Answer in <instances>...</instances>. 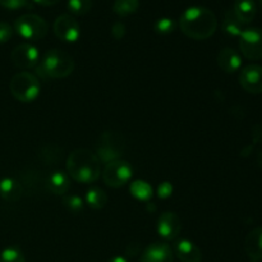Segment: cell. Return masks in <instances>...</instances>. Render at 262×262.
<instances>
[{
  "label": "cell",
  "instance_id": "2e32d148",
  "mask_svg": "<svg viewBox=\"0 0 262 262\" xmlns=\"http://www.w3.org/2000/svg\"><path fill=\"white\" fill-rule=\"evenodd\" d=\"M245 250L252 261L262 260V227L255 228L248 233L245 241Z\"/></svg>",
  "mask_w": 262,
  "mask_h": 262
},
{
  "label": "cell",
  "instance_id": "9c48e42d",
  "mask_svg": "<svg viewBox=\"0 0 262 262\" xmlns=\"http://www.w3.org/2000/svg\"><path fill=\"white\" fill-rule=\"evenodd\" d=\"M54 33L64 42H76L81 36V27L71 14H61L54 22Z\"/></svg>",
  "mask_w": 262,
  "mask_h": 262
},
{
  "label": "cell",
  "instance_id": "ba28073f",
  "mask_svg": "<svg viewBox=\"0 0 262 262\" xmlns=\"http://www.w3.org/2000/svg\"><path fill=\"white\" fill-rule=\"evenodd\" d=\"M239 49L243 56L250 60L262 59V30L251 27L243 30L239 36Z\"/></svg>",
  "mask_w": 262,
  "mask_h": 262
},
{
  "label": "cell",
  "instance_id": "5b68a950",
  "mask_svg": "<svg viewBox=\"0 0 262 262\" xmlns=\"http://www.w3.org/2000/svg\"><path fill=\"white\" fill-rule=\"evenodd\" d=\"M125 138L122 133L115 130H106L100 136L99 143L96 147V155L102 163H112L119 160L124 154Z\"/></svg>",
  "mask_w": 262,
  "mask_h": 262
},
{
  "label": "cell",
  "instance_id": "d4e9b609",
  "mask_svg": "<svg viewBox=\"0 0 262 262\" xmlns=\"http://www.w3.org/2000/svg\"><path fill=\"white\" fill-rule=\"evenodd\" d=\"M0 262H26L25 255L18 247H7L0 253Z\"/></svg>",
  "mask_w": 262,
  "mask_h": 262
},
{
  "label": "cell",
  "instance_id": "1f68e13d",
  "mask_svg": "<svg viewBox=\"0 0 262 262\" xmlns=\"http://www.w3.org/2000/svg\"><path fill=\"white\" fill-rule=\"evenodd\" d=\"M125 31L127 30H125L124 23L120 22V20H118L112 26V36L115 40H122L125 35Z\"/></svg>",
  "mask_w": 262,
  "mask_h": 262
},
{
  "label": "cell",
  "instance_id": "e0dca14e",
  "mask_svg": "<svg viewBox=\"0 0 262 262\" xmlns=\"http://www.w3.org/2000/svg\"><path fill=\"white\" fill-rule=\"evenodd\" d=\"M23 196V188L19 181L14 178H3L0 181V197L7 202H17Z\"/></svg>",
  "mask_w": 262,
  "mask_h": 262
},
{
  "label": "cell",
  "instance_id": "8d00e7d4",
  "mask_svg": "<svg viewBox=\"0 0 262 262\" xmlns=\"http://www.w3.org/2000/svg\"><path fill=\"white\" fill-rule=\"evenodd\" d=\"M251 262H257V261H251Z\"/></svg>",
  "mask_w": 262,
  "mask_h": 262
},
{
  "label": "cell",
  "instance_id": "836d02e7",
  "mask_svg": "<svg viewBox=\"0 0 262 262\" xmlns=\"http://www.w3.org/2000/svg\"><path fill=\"white\" fill-rule=\"evenodd\" d=\"M33 2L38 3L41 5H54L59 2V0H33Z\"/></svg>",
  "mask_w": 262,
  "mask_h": 262
},
{
  "label": "cell",
  "instance_id": "ac0fdd59",
  "mask_svg": "<svg viewBox=\"0 0 262 262\" xmlns=\"http://www.w3.org/2000/svg\"><path fill=\"white\" fill-rule=\"evenodd\" d=\"M46 188L54 194H64L71 187L69 176L64 171H54L46 179Z\"/></svg>",
  "mask_w": 262,
  "mask_h": 262
},
{
  "label": "cell",
  "instance_id": "484cf974",
  "mask_svg": "<svg viewBox=\"0 0 262 262\" xmlns=\"http://www.w3.org/2000/svg\"><path fill=\"white\" fill-rule=\"evenodd\" d=\"M61 150L58 147V146H46L43 150H41L40 156L41 160L45 164H56L58 159L60 160L61 159Z\"/></svg>",
  "mask_w": 262,
  "mask_h": 262
},
{
  "label": "cell",
  "instance_id": "4dcf8cb0",
  "mask_svg": "<svg viewBox=\"0 0 262 262\" xmlns=\"http://www.w3.org/2000/svg\"><path fill=\"white\" fill-rule=\"evenodd\" d=\"M30 2L28 0H0V5L7 9H20V8L28 7Z\"/></svg>",
  "mask_w": 262,
  "mask_h": 262
},
{
  "label": "cell",
  "instance_id": "5bb4252c",
  "mask_svg": "<svg viewBox=\"0 0 262 262\" xmlns=\"http://www.w3.org/2000/svg\"><path fill=\"white\" fill-rule=\"evenodd\" d=\"M174 253L181 262H201L202 253L192 241L183 238L177 241L174 245Z\"/></svg>",
  "mask_w": 262,
  "mask_h": 262
},
{
  "label": "cell",
  "instance_id": "30bf717a",
  "mask_svg": "<svg viewBox=\"0 0 262 262\" xmlns=\"http://www.w3.org/2000/svg\"><path fill=\"white\" fill-rule=\"evenodd\" d=\"M13 64L19 69L35 68L40 60V53L32 43H20L13 49L10 54Z\"/></svg>",
  "mask_w": 262,
  "mask_h": 262
},
{
  "label": "cell",
  "instance_id": "83f0119b",
  "mask_svg": "<svg viewBox=\"0 0 262 262\" xmlns=\"http://www.w3.org/2000/svg\"><path fill=\"white\" fill-rule=\"evenodd\" d=\"M176 27H177L176 20L168 17L159 18V19L155 22V25H154V28H155V31L159 33V35H169V33H171L174 30H176Z\"/></svg>",
  "mask_w": 262,
  "mask_h": 262
},
{
  "label": "cell",
  "instance_id": "7a4b0ae2",
  "mask_svg": "<svg viewBox=\"0 0 262 262\" xmlns=\"http://www.w3.org/2000/svg\"><path fill=\"white\" fill-rule=\"evenodd\" d=\"M67 174L79 183H94L101 174L99 158L86 148L74 150L67 160Z\"/></svg>",
  "mask_w": 262,
  "mask_h": 262
},
{
  "label": "cell",
  "instance_id": "8992f818",
  "mask_svg": "<svg viewBox=\"0 0 262 262\" xmlns=\"http://www.w3.org/2000/svg\"><path fill=\"white\" fill-rule=\"evenodd\" d=\"M14 30L20 37L26 40H41L49 30L48 22L37 14H23L14 22Z\"/></svg>",
  "mask_w": 262,
  "mask_h": 262
},
{
  "label": "cell",
  "instance_id": "d590c367",
  "mask_svg": "<svg viewBox=\"0 0 262 262\" xmlns=\"http://www.w3.org/2000/svg\"><path fill=\"white\" fill-rule=\"evenodd\" d=\"M257 163H258V165L262 166V152L258 154V156H257Z\"/></svg>",
  "mask_w": 262,
  "mask_h": 262
},
{
  "label": "cell",
  "instance_id": "8fae6325",
  "mask_svg": "<svg viewBox=\"0 0 262 262\" xmlns=\"http://www.w3.org/2000/svg\"><path fill=\"white\" fill-rule=\"evenodd\" d=\"M239 83L250 94H262V67L251 64L239 73Z\"/></svg>",
  "mask_w": 262,
  "mask_h": 262
},
{
  "label": "cell",
  "instance_id": "4fadbf2b",
  "mask_svg": "<svg viewBox=\"0 0 262 262\" xmlns=\"http://www.w3.org/2000/svg\"><path fill=\"white\" fill-rule=\"evenodd\" d=\"M141 262H174V252L168 243H151L141 255Z\"/></svg>",
  "mask_w": 262,
  "mask_h": 262
},
{
  "label": "cell",
  "instance_id": "7c38bea8",
  "mask_svg": "<svg viewBox=\"0 0 262 262\" xmlns=\"http://www.w3.org/2000/svg\"><path fill=\"white\" fill-rule=\"evenodd\" d=\"M182 230V223L176 212L166 211L160 215L158 220V233L166 241L176 239Z\"/></svg>",
  "mask_w": 262,
  "mask_h": 262
},
{
  "label": "cell",
  "instance_id": "ffe728a7",
  "mask_svg": "<svg viewBox=\"0 0 262 262\" xmlns=\"http://www.w3.org/2000/svg\"><path fill=\"white\" fill-rule=\"evenodd\" d=\"M222 30L227 35L233 36V37L241 36V33L243 32V23L238 19V17L233 12V9H228L224 13V18H223L222 22Z\"/></svg>",
  "mask_w": 262,
  "mask_h": 262
},
{
  "label": "cell",
  "instance_id": "e575fe53",
  "mask_svg": "<svg viewBox=\"0 0 262 262\" xmlns=\"http://www.w3.org/2000/svg\"><path fill=\"white\" fill-rule=\"evenodd\" d=\"M107 262H128V260H127V258L122 257V256H115V257L110 258V260Z\"/></svg>",
  "mask_w": 262,
  "mask_h": 262
},
{
  "label": "cell",
  "instance_id": "9a60e30c",
  "mask_svg": "<svg viewBox=\"0 0 262 262\" xmlns=\"http://www.w3.org/2000/svg\"><path fill=\"white\" fill-rule=\"evenodd\" d=\"M217 64L225 73H234L242 66V58L232 48H224L217 54Z\"/></svg>",
  "mask_w": 262,
  "mask_h": 262
},
{
  "label": "cell",
  "instance_id": "f546056e",
  "mask_svg": "<svg viewBox=\"0 0 262 262\" xmlns=\"http://www.w3.org/2000/svg\"><path fill=\"white\" fill-rule=\"evenodd\" d=\"M174 187L170 182H163V183L159 184L158 187V197L159 199H169V197L173 194Z\"/></svg>",
  "mask_w": 262,
  "mask_h": 262
},
{
  "label": "cell",
  "instance_id": "603a6c76",
  "mask_svg": "<svg viewBox=\"0 0 262 262\" xmlns=\"http://www.w3.org/2000/svg\"><path fill=\"white\" fill-rule=\"evenodd\" d=\"M138 7H140V0H115L113 4V10L120 17H127L137 12Z\"/></svg>",
  "mask_w": 262,
  "mask_h": 262
},
{
  "label": "cell",
  "instance_id": "7402d4cb",
  "mask_svg": "<svg viewBox=\"0 0 262 262\" xmlns=\"http://www.w3.org/2000/svg\"><path fill=\"white\" fill-rule=\"evenodd\" d=\"M130 194L135 197L136 200L138 201H143V202H148L151 199H152V187L145 181H136L130 184L129 187Z\"/></svg>",
  "mask_w": 262,
  "mask_h": 262
},
{
  "label": "cell",
  "instance_id": "52a82bcc",
  "mask_svg": "<svg viewBox=\"0 0 262 262\" xmlns=\"http://www.w3.org/2000/svg\"><path fill=\"white\" fill-rule=\"evenodd\" d=\"M133 176V169L127 161L115 160L112 163H107L102 171V179L105 184L113 188H119L125 186L130 181Z\"/></svg>",
  "mask_w": 262,
  "mask_h": 262
},
{
  "label": "cell",
  "instance_id": "3957f363",
  "mask_svg": "<svg viewBox=\"0 0 262 262\" xmlns=\"http://www.w3.org/2000/svg\"><path fill=\"white\" fill-rule=\"evenodd\" d=\"M74 60L72 55L60 49L46 51L36 68V73L43 79L66 78L74 71Z\"/></svg>",
  "mask_w": 262,
  "mask_h": 262
},
{
  "label": "cell",
  "instance_id": "4316f807",
  "mask_svg": "<svg viewBox=\"0 0 262 262\" xmlns=\"http://www.w3.org/2000/svg\"><path fill=\"white\" fill-rule=\"evenodd\" d=\"M63 205L72 214H79V212H82L84 206L83 200L79 196H76V194H69V196L64 197Z\"/></svg>",
  "mask_w": 262,
  "mask_h": 262
},
{
  "label": "cell",
  "instance_id": "44dd1931",
  "mask_svg": "<svg viewBox=\"0 0 262 262\" xmlns=\"http://www.w3.org/2000/svg\"><path fill=\"white\" fill-rule=\"evenodd\" d=\"M86 204L94 210H101L107 204V194L99 187H92L86 193Z\"/></svg>",
  "mask_w": 262,
  "mask_h": 262
},
{
  "label": "cell",
  "instance_id": "f1b7e54d",
  "mask_svg": "<svg viewBox=\"0 0 262 262\" xmlns=\"http://www.w3.org/2000/svg\"><path fill=\"white\" fill-rule=\"evenodd\" d=\"M13 36V27L7 22H0V45L8 42Z\"/></svg>",
  "mask_w": 262,
  "mask_h": 262
},
{
  "label": "cell",
  "instance_id": "277c9868",
  "mask_svg": "<svg viewBox=\"0 0 262 262\" xmlns=\"http://www.w3.org/2000/svg\"><path fill=\"white\" fill-rule=\"evenodd\" d=\"M13 97L20 102H33L40 96L41 86L37 77L30 72H19L14 74L9 83Z\"/></svg>",
  "mask_w": 262,
  "mask_h": 262
},
{
  "label": "cell",
  "instance_id": "cb8c5ba5",
  "mask_svg": "<svg viewBox=\"0 0 262 262\" xmlns=\"http://www.w3.org/2000/svg\"><path fill=\"white\" fill-rule=\"evenodd\" d=\"M67 7L72 14L84 15L91 10L92 0H68Z\"/></svg>",
  "mask_w": 262,
  "mask_h": 262
},
{
  "label": "cell",
  "instance_id": "74e56055",
  "mask_svg": "<svg viewBox=\"0 0 262 262\" xmlns=\"http://www.w3.org/2000/svg\"><path fill=\"white\" fill-rule=\"evenodd\" d=\"M261 7H262V0H261Z\"/></svg>",
  "mask_w": 262,
  "mask_h": 262
},
{
  "label": "cell",
  "instance_id": "6da1fadb",
  "mask_svg": "<svg viewBox=\"0 0 262 262\" xmlns=\"http://www.w3.org/2000/svg\"><path fill=\"white\" fill-rule=\"evenodd\" d=\"M179 27L182 32L192 40H206L216 31V15L209 8L193 5L182 13Z\"/></svg>",
  "mask_w": 262,
  "mask_h": 262
},
{
  "label": "cell",
  "instance_id": "d6986e66",
  "mask_svg": "<svg viewBox=\"0 0 262 262\" xmlns=\"http://www.w3.org/2000/svg\"><path fill=\"white\" fill-rule=\"evenodd\" d=\"M233 12L235 13L238 19L243 25L251 23L253 20V18L256 17V12H257L255 0H235Z\"/></svg>",
  "mask_w": 262,
  "mask_h": 262
},
{
  "label": "cell",
  "instance_id": "d6a6232c",
  "mask_svg": "<svg viewBox=\"0 0 262 262\" xmlns=\"http://www.w3.org/2000/svg\"><path fill=\"white\" fill-rule=\"evenodd\" d=\"M252 138L255 142L262 143V125L256 124L252 129Z\"/></svg>",
  "mask_w": 262,
  "mask_h": 262
}]
</instances>
